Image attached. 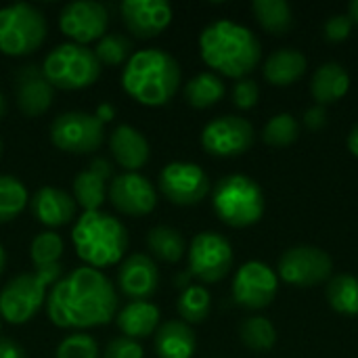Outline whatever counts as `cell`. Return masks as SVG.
<instances>
[{"instance_id":"8fae6325","label":"cell","mask_w":358,"mask_h":358,"mask_svg":"<svg viewBox=\"0 0 358 358\" xmlns=\"http://www.w3.org/2000/svg\"><path fill=\"white\" fill-rule=\"evenodd\" d=\"M334 262L327 252L315 245H296L289 248L277 266L279 281L296 287H315L325 283L331 277Z\"/></svg>"},{"instance_id":"7bdbcfd3","label":"cell","mask_w":358,"mask_h":358,"mask_svg":"<svg viewBox=\"0 0 358 358\" xmlns=\"http://www.w3.org/2000/svg\"><path fill=\"white\" fill-rule=\"evenodd\" d=\"M94 115L103 122V124H109L113 117H115V107L111 103H101L96 109H94Z\"/></svg>"},{"instance_id":"7dc6e473","label":"cell","mask_w":358,"mask_h":358,"mask_svg":"<svg viewBox=\"0 0 358 358\" xmlns=\"http://www.w3.org/2000/svg\"><path fill=\"white\" fill-rule=\"evenodd\" d=\"M4 266H6V252H4V248L0 245V275L4 273Z\"/></svg>"},{"instance_id":"60d3db41","label":"cell","mask_w":358,"mask_h":358,"mask_svg":"<svg viewBox=\"0 0 358 358\" xmlns=\"http://www.w3.org/2000/svg\"><path fill=\"white\" fill-rule=\"evenodd\" d=\"M304 124L310 130H321L327 124V111L323 105H313L310 109L304 111Z\"/></svg>"},{"instance_id":"484cf974","label":"cell","mask_w":358,"mask_h":358,"mask_svg":"<svg viewBox=\"0 0 358 358\" xmlns=\"http://www.w3.org/2000/svg\"><path fill=\"white\" fill-rule=\"evenodd\" d=\"M306 57L298 48H279L264 61V78L273 86H289L306 73Z\"/></svg>"},{"instance_id":"4dcf8cb0","label":"cell","mask_w":358,"mask_h":358,"mask_svg":"<svg viewBox=\"0 0 358 358\" xmlns=\"http://www.w3.org/2000/svg\"><path fill=\"white\" fill-rule=\"evenodd\" d=\"M176 310L187 325L203 323L212 310V296L203 285H187L178 296Z\"/></svg>"},{"instance_id":"bcb514c9","label":"cell","mask_w":358,"mask_h":358,"mask_svg":"<svg viewBox=\"0 0 358 358\" xmlns=\"http://www.w3.org/2000/svg\"><path fill=\"white\" fill-rule=\"evenodd\" d=\"M4 115H6V99H4V94L0 92V122L4 120Z\"/></svg>"},{"instance_id":"ab89813d","label":"cell","mask_w":358,"mask_h":358,"mask_svg":"<svg viewBox=\"0 0 358 358\" xmlns=\"http://www.w3.org/2000/svg\"><path fill=\"white\" fill-rule=\"evenodd\" d=\"M352 27L355 23L348 15H334L325 21L323 34L329 42H344L352 34Z\"/></svg>"},{"instance_id":"d6a6232c","label":"cell","mask_w":358,"mask_h":358,"mask_svg":"<svg viewBox=\"0 0 358 358\" xmlns=\"http://www.w3.org/2000/svg\"><path fill=\"white\" fill-rule=\"evenodd\" d=\"M241 342L254 352H268L277 344V329L266 317H250L239 329Z\"/></svg>"},{"instance_id":"5bb4252c","label":"cell","mask_w":358,"mask_h":358,"mask_svg":"<svg viewBox=\"0 0 358 358\" xmlns=\"http://www.w3.org/2000/svg\"><path fill=\"white\" fill-rule=\"evenodd\" d=\"M233 300L250 310L266 308L279 294L277 273L260 260H250L241 264L233 277Z\"/></svg>"},{"instance_id":"681fc988","label":"cell","mask_w":358,"mask_h":358,"mask_svg":"<svg viewBox=\"0 0 358 358\" xmlns=\"http://www.w3.org/2000/svg\"><path fill=\"white\" fill-rule=\"evenodd\" d=\"M0 329H2V321H0Z\"/></svg>"},{"instance_id":"7c38bea8","label":"cell","mask_w":358,"mask_h":358,"mask_svg":"<svg viewBox=\"0 0 358 358\" xmlns=\"http://www.w3.org/2000/svg\"><path fill=\"white\" fill-rule=\"evenodd\" d=\"M157 189L174 206H195L210 193V178L193 162H170L159 172Z\"/></svg>"},{"instance_id":"9c48e42d","label":"cell","mask_w":358,"mask_h":358,"mask_svg":"<svg viewBox=\"0 0 358 358\" xmlns=\"http://www.w3.org/2000/svg\"><path fill=\"white\" fill-rule=\"evenodd\" d=\"M50 141L59 151L71 155L94 153L105 141V124L88 111H67L52 120Z\"/></svg>"},{"instance_id":"4fadbf2b","label":"cell","mask_w":358,"mask_h":358,"mask_svg":"<svg viewBox=\"0 0 358 358\" xmlns=\"http://www.w3.org/2000/svg\"><path fill=\"white\" fill-rule=\"evenodd\" d=\"M109 27V10L105 4L94 0H76L61 8L59 29L69 42L88 46L99 42Z\"/></svg>"},{"instance_id":"836d02e7","label":"cell","mask_w":358,"mask_h":358,"mask_svg":"<svg viewBox=\"0 0 358 358\" xmlns=\"http://www.w3.org/2000/svg\"><path fill=\"white\" fill-rule=\"evenodd\" d=\"M94 57L105 67H117L126 65L132 57L130 40L122 34H105L99 42H94Z\"/></svg>"},{"instance_id":"e575fe53","label":"cell","mask_w":358,"mask_h":358,"mask_svg":"<svg viewBox=\"0 0 358 358\" xmlns=\"http://www.w3.org/2000/svg\"><path fill=\"white\" fill-rule=\"evenodd\" d=\"M298 136H300V124L292 113L273 115L262 130V138L271 147H289L292 143L298 141Z\"/></svg>"},{"instance_id":"e0dca14e","label":"cell","mask_w":358,"mask_h":358,"mask_svg":"<svg viewBox=\"0 0 358 358\" xmlns=\"http://www.w3.org/2000/svg\"><path fill=\"white\" fill-rule=\"evenodd\" d=\"M120 15L134 38L149 40L159 36L172 23L174 10L166 0H124L120 4Z\"/></svg>"},{"instance_id":"7a4b0ae2","label":"cell","mask_w":358,"mask_h":358,"mask_svg":"<svg viewBox=\"0 0 358 358\" xmlns=\"http://www.w3.org/2000/svg\"><path fill=\"white\" fill-rule=\"evenodd\" d=\"M199 55L214 73L243 80L258 67L262 44L250 27L220 19L206 25L199 34Z\"/></svg>"},{"instance_id":"f6af8a7d","label":"cell","mask_w":358,"mask_h":358,"mask_svg":"<svg viewBox=\"0 0 358 358\" xmlns=\"http://www.w3.org/2000/svg\"><path fill=\"white\" fill-rule=\"evenodd\" d=\"M348 17L352 19V23L358 25V0H352L350 6H348Z\"/></svg>"},{"instance_id":"8992f818","label":"cell","mask_w":358,"mask_h":358,"mask_svg":"<svg viewBox=\"0 0 358 358\" xmlns=\"http://www.w3.org/2000/svg\"><path fill=\"white\" fill-rule=\"evenodd\" d=\"M212 208L224 224L245 229L262 218L264 193L254 178L245 174H229L216 182L212 191Z\"/></svg>"},{"instance_id":"ee69618b","label":"cell","mask_w":358,"mask_h":358,"mask_svg":"<svg viewBox=\"0 0 358 358\" xmlns=\"http://www.w3.org/2000/svg\"><path fill=\"white\" fill-rule=\"evenodd\" d=\"M348 151L355 155V157H358V124H355V128L350 130V134H348Z\"/></svg>"},{"instance_id":"d6986e66","label":"cell","mask_w":358,"mask_h":358,"mask_svg":"<svg viewBox=\"0 0 358 358\" xmlns=\"http://www.w3.org/2000/svg\"><path fill=\"white\" fill-rule=\"evenodd\" d=\"M55 88L44 78L42 67L38 65H23L15 73V99L17 107L27 117L44 115L52 105Z\"/></svg>"},{"instance_id":"ba28073f","label":"cell","mask_w":358,"mask_h":358,"mask_svg":"<svg viewBox=\"0 0 358 358\" xmlns=\"http://www.w3.org/2000/svg\"><path fill=\"white\" fill-rule=\"evenodd\" d=\"M46 38L44 13L27 2H13L0 8V52L6 57H27Z\"/></svg>"},{"instance_id":"5b68a950","label":"cell","mask_w":358,"mask_h":358,"mask_svg":"<svg viewBox=\"0 0 358 358\" xmlns=\"http://www.w3.org/2000/svg\"><path fill=\"white\" fill-rule=\"evenodd\" d=\"M61 277V264H52L10 279L0 289V321L8 325H25L31 321L46 304L50 287Z\"/></svg>"},{"instance_id":"9a60e30c","label":"cell","mask_w":358,"mask_h":358,"mask_svg":"<svg viewBox=\"0 0 358 358\" xmlns=\"http://www.w3.org/2000/svg\"><path fill=\"white\" fill-rule=\"evenodd\" d=\"M107 199L120 214L130 218H143L155 210L157 189L141 172H122L111 178Z\"/></svg>"},{"instance_id":"6da1fadb","label":"cell","mask_w":358,"mask_h":358,"mask_svg":"<svg viewBox=\"0 0 358 358\" xmlns=\"http://www.w3.org/2000/svg\"><path fill=\"white\" fill-rule=\"evenodd\" d=\"M44 306L52 325L86 331L115 319L117 292L105 273L78 266L50 287Z\"/></svg>"},{"instance_id":"f1b7e54d","label":"cell","mask_w":358,"mask_h":358,"mask_svg":"<svg viewBox=\"0 0 358 358\" xmlns=\"http://www.w3.org/2000/svg\"><path fill=\"white\" fill-rule=\"evenodd\" d=\"M252 10L256 21L262 25V29L281 36L292 29L294 25V13L289 2L285 0H254Z\"/></svg>"},{"instance_id":"f35d334b","label":"cell","mask_w":358,"mask_h":358,"mask_svg":"<svg viewBox=\"0 0 358 358\" xmlns=\"http://www.w3.org/2000/svg\"><path fill=\"white\" fill-rule=\"evenodd\" d=\"M103 358H143V346L136 340L117 336L107 344Z\"/></svg>"},{"instance_id":"603a6c76","label":"cell","mask_w":358,"mask_h":358,"mask_svg":"<svg viewBox=\"0 0 358 358\" xmlns=\"http://www.w3.org/2000/svg\"><path fill=\"white\" fill-rule=\"evenodd\" d=\"M159 319H162L159 308L153 302L145 300V302H128L126 306L117 310L113 321L124 338L138 342V340L151 338L157 331Z\"/></svg>"},{"instance_id":"f546056e","label":"cell","mask_w":358,"mask_h":358,"mask_svg":"<svg viewBox=\"0 0 358 358\" xmlns=\"http://www.w3.org/2000/svg\"><path fill=\"white\" fill-rule=\"evenodd\" d=\"M329 306L344 317H358V277L338 275L327 283Z\"/></svg>"},{"instance_id":"2e32d148","label":"cell","mask_w":358,"mask_h":358,"mask_svg":"<svg viewBox=\"0 0 358 358\" xmlns=\"http://www.w3.org/2000/svg\"><path fill=\"white\" fill-rule=\"evenodd\" d=\"M254 145V126L239 115H220L201 130V147L216 157H235Z\"/></svg>"},{"instance_id":"7402d4cb","label":"cell","mask_w":358,"mask_h":358,"mask_svg":"<svg viewBox=\"0 0 358 358\" xmlns=\"http://www.w3.org/2000/svg\"><path fill=\"white\" fill-rule=\"evenodd\" d=\"M29 210L40 224L52 231L73 222L78 206L71 193L57 187H40L29 199Z\"/></svg>"},{"instance_id":"277c9868","label":"cell","mask_w":358,"mask_h":358,"mask_svg":"<svg viewBox=\"0 0 358 358\" xmlns=\"http://www.w3.org/2000/svg\"><path fill=\"white\" fill-rule=\"evenodd\" d=\"M71 243L84 266L107 268L117 264L128 252V231L115 216L96 210L82 212L71 229Z\"/></svg>"},{"instance_id":"8d00e7d4","label":"cell","mask_w":358,"mask_h":358,"mask_svg":"<svg viewBox=\"0 0 358 358\" xmlns=\"http://www.w3.org/2000/svg\"><path fill=\"white\" fill-rule=\"evenodd\" d=\"M57 358H99V344L84 331H73L57 346Z\"/></svg>"},{"instance_id":"ffe728a7","label":"cell","mask_w":358,"mask_h":358,"mask_svg":"<svg viewBox=\"0 0 358 358\" xmlns=\"http://www.w3.org/2000/svg\"><path fill=\"white\" fill-rule=\"evenodd\" d=\"M113 178V166L105 157H94L90 166L76 174L71 185V197L82 212H96L107 199V189Z\"/></svg>"},{"instance_id":"4316f807","label":"cell","mask_w":358,"mask_h":358,"mask_svg":"<svg viewBox=\"0 0 358 358\" xmlns=\"http://www.w3.org/2000/svg\"><path fill=\"white\" fill-rule=\"evenodd\" d=\"M227 94L222 78L214 71H201L185 84V99L195 109H210Z\"/></svg>"},{"instance_id":"3957f363","label":"cell","mask_w":358,"mask_h":358,"mask_svg":"<svg viewBox=\"0 0 358 358\" xmlns=\"http://www.w3.org/2000/svg\"><path fill=\"white\" fill-rule=\"evenodd\" d=\"M182 82L178 61L162 48L132 52L122 69L124 92L145 107H162L174 99Z\"/></svg>"},{"instance_id":"52a82bcc","label":"cell","mask_w":358,"mask_h":358,"mask_svg":"<svg viewBox=\"0 0 358 358\" xmlns=\"http://www.w3.org/2000/svg\"><path fill=\"white\" fill-rule=\"evenodd\" d=\"M103 65L90 46L63 42L55 46L42 61V73L52 88L82 90L101 78Z\"/></svg>"},{"instance_id":"30bf717a","label":"cell","mask_w":358,"mask_h":358,"mask_svg":"<svg viewBox=\"0 0 358 358\" xmlns=\"http://www.w3.org/2000/svg\"><path fill=\"white\" fill-rule=\"evenodd\" d=\"M189 273L201 283H218L233 268V248L227 237L214 231L197 233L187 250Z\"/></svg>"},{"instance_id":"74e56055","label":"cell","mask_w":358,"mask_h":358,"mask_svg":"<svg viewBox=\"0 0 358 358\" xmlns=\"http://www.w3.org/2000/svg\"><path fill=\"white\" fill-rule=\"evenodd\" d=\"M258 99H260V88H258V84L254 80L243 78V80L235 82V86H233V103H235V107H239L243 111L252 109V107H256Z\"/></svg>"},{"instance_id":"1f68e13d","label":"cell","mask_w":358,"mask_h":358,"mask_svg":"<svg viewBox=\"0 0 358 358\" xmlns=\"http://www.w3.org/2000/svg\"><path fill=\"white\" fill-rule=\"evenodd\" d=\"M29 203L25 185L10 174H0V224L15 220Z\"/></svg>"},{"instance_id":"ac0fdd59","label":"cell","mask_w":358,"mask_h":358,"mask_svg":"<svg viewBox=\"0 0 358 358\" xmlns=\"http://www.w3.org/2000/svg\"><path fill=\"white\" fill-rule=\"evenodd\" d=\"M117 287L130 302L151 300L159 287V268L149 254L134 252L117 268Z\"/></svg>"},{"instance_id":"cb8c5ba5","label":"cell","mask_w":358,"mask_h":358,"mask_svg":"<svg viewBox=\"0 0 358 358\" xmlns=\"http://www.w3.org/2000/svg\"><path fill=\"white\" fill-rule=\"evenodd\" d=\"M153 348L157 358H193L197 338L185 321H166L153 334Z\"/></svg>"},{"instance_id":"b9f144b4","label":"cell","mask_w":358,"mask_h":358,"mask_svg":"<svg viewBox=\"0 0 358 358\" xmlns=\"http://www.w3.org/2000/svg\"><path fill=\"white\" fill-rule=\"evenodd\" d=\"M0 358H27L25 350L10 338L0 336Z\"/></svg>"},{"instance_id":"d4e9b609","label":"cell","mask_w":358,"mask_h":358,"mask_svg":"<svg viewBox=\"0 0 358 358\" xmlns=\"http://www.w3.org/2000/svg\"><path fill=\"white\" fill-rule=\"evenodd\" d=\"M350 90V76L338 61H327L313 73L310 80V94L317 105H331L338 103Z\"/></svg>"},{"instance_id":"c3c4849f","label":"cell","mask_w":358,"mask_h":358,"mask_svg":"<svg viewBox=\"0 0 358 358\" xmlns=\"http://www.w3.org/2000/svg\"><path fill=\"white\" fill-rule=\"evenodd\" d=\"M0 155H2V141H0Z\"/></svg>"},{"instance_id":"d590c367","label":"cell","mask_w":358,"mask_h":358,"mask_svg":"<svg viewBox=\"0 0 358 358\" xmlns=\"http://www.w3.org/2000/svg\"><path fill=\"white\" fill-rule=\"evenodd\" d=\"M61 254H63V239L55 231L38 233L29 245V258L36 268H46V266L59 264Z\"/></svg>"},{"instance_id":"83f0119b","label":"cell","mask_w":358,"mask_h":358,"mask_svg":"<svg viewBox=\"0 0 358 358\" xmlns=\"http://www.w3.org/2000/svg\"><path fill=\"white\" fill-rule=\"evenodd\" d=\"M147 248L151 252L153 258L168 262V264H176L182 260V256L187 254V243L180 231L172 229V227H153L147 233Z\"/></svg>"},{"instance_id":"44dd1931","label":"cell","mask_w":358,"mask_h":358,"mask_svg":"<svg viewBox=\"0 0 358 358\" xmlns=\"http://www.w3.org/2000/svg\"><path fill=\"white\" fill-rule=\"evenodd\" d=\"M109 151L124 172H138L149 164L151 147L147 136L130 124H120L109 134Z\"/></svg>"}]
</instances>
